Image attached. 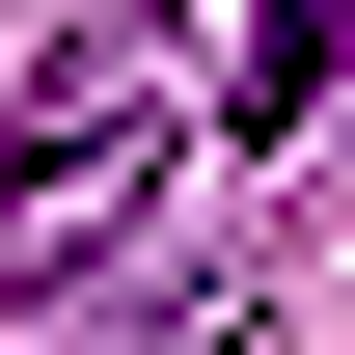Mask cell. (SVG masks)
<instances>
[{
	"mask_svg": "<svg viewBox=\"0 0 355 355\" xmlns=\"http://www.w3.org/2000/svg\"><path fill=\"white\" fill-rule=\"evenodd\" d=\"M164 219V28L83 0V28L28 55V110H0V301H55V273H110Z\"/></svg>",
	"mask_w": 355,
	"mask_h": 355,
	"instance_id": "cell-1",
	"label": "cell"
},
{
	"mask_svg": "<svg viewBox=\"0 0 355 355\" xmlns=\"http://www.w3.org/2000/svg\"><path fill=\"white\" fill-rule=\"evenodd\" d=\"M328 55H355V0H246V28H219V137H301Z\"/></svg>",
	"mask_w": 355,
	"mask_h": 355,
	"instance_id": "cell-2",
	"label": "cell"
}]
</instances>
